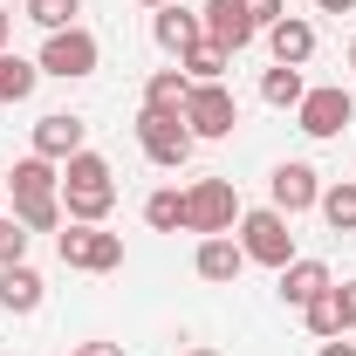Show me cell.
Masks as SVG:
<instances>
[{
  "instance_id": "obj_1",
  "label": "cell",
  "mask_w": 356,
  "mask_h": 356,
  "mask_svg": "<svg viewBox=\"0 0 356 356\" xmlns=\"http://www.w3.org/2000/svg\"><path fill=\"white\" fill-rule=\"evenodd\" d=\"M110 206H117V172H110V158L76 151V158L62 165V213L83 220V226H103Z\"/></svg>"
},
{
  "instance_id": "obj_2",
  "label": "cell",
  "mask_w": 356,
  "mask_h": 356,
  "mask_svg": "<svg viewBox=\"0 0 356 356\" xmlns=\"http://www.w3.org/2000/svg\"><path fill=\"white\" fill-rule=\"evenodd\" d=\"M55 254H62V267H76V274H117V267H124V233H110V226H83V220H62Z\"/></svg>"
},
{
  "instance_id": "obj_3",
  "label": "cell",
  "mask_w": 356,
  "mask_h": 356,
  "mask_svg": "<svg viewBox=\"0 0 356 356\" xmlns=\"http://www.w3.org/2000/svg\"><path fill=\"white\" fill-rule=\"evenodd\" d=\"M96 62H103V42H96L89 28H55L42 42V55H35V69H42V76H62V83L96 76Z\"/></svg>"
},
{
  "instance_id": "obj_4",
  "label": "cell",
  "mask_w": 356,
  "mask_h": 356,
  "mask_svg": "<svg viewBox=\"0 0 356 356\" xmlns=\"http://www.w3.org/2000/svg\"><path fill=\"white\" fill-rule=\"evenodd\" d=\"M240 254L261 267H288L295 261V233H288V213H274V206H254V213H240Z\"/></svg>"
},
{
  "instance_id": "obj_5",
  "label": "cell",
  "mask_w": 356,
  "mask_h": 356,
  "mask_svg": "<svg viewBox=\"0 0 356 356\" xmlns=\"http://www.w3.org/2000/svg\"><path fill=\"white\" fill-rule=\"evenodd\" d=\"M192 144H199V137L185 131V117H165V110H137V151H144L158 172H178V165L192 158Z\"/></svg>"
},
{
  "instance_id": "obj_6",
  "label": "cell",
  "mask_w": 356,
  "mask_h": 356,
  "mask_svg": "<svg viewBox=\"0 0 356 356\" xmlns=\"http://www.w3.org/2000/svg\"><path fill=\"white\" fill-rule=\"evenodd\" d=\"M240 226V192L233 178H199L185 192V233H233Z\"/></svg>"
},
{
  "instance_id": "obj_7",
  "label": "cell",
  "mask_w": 356,
  "mask_h": 356,
  "mask_svg": "<svg viewBox=\"0 0 356 356\" xmlns=\"http://www.w3.org/2000/svg\"><path fill=\"white\" fill-rule=\"evenodd\" d=\"M233 124H240L233 89L226 83H192V96H185V131L199 137V144H220V137H233Z\"/></svg>"
},
{
  "instance_id": "obj_8",
  "label": "cell",
  "mask_w": 356,
  "mask_h": 356,
  "mask_svg": "<svg viewBox=\"0 0 356 356\" xmlns=\"http://www.w3.org/2000/svg\"><path fill=\"white\" fill-rule=\"evenodd\" d=\"M350 117H356V96L343 83H322V89H309V96L295 103V124H302V137H315V144L343 137V131H350Z\"/></svg>"
},
{
  "instance_id": "obj_9",
  "label": "cell",
  "mask_w": 356,
  "mask_h": 356,
  "mask_svg": "<svg viewBox=\"0 0 356 356\" xmlns=\"http://www.w3.org/2000/svg\"><path fill=\"white\" fill-rule=\"evenodd\" d=\"M199 21H206V42H220L226 55H240V48L261 35V21L247 14V0H206V7H199Z\"/></svg>"
},
{
  "instance_id": "obj_10",
  "label": "cell",
  "mask_w": 356,
  "mask_h": 356,
  "mask_svg": "<svg viewBox=\"0 0 356 356\" xmlns=\"http://www.w3.org/2000/svg\"><path fill=\"white\" fill-rule=\"evenodd\" d=\"M267 192H274V213H309L315 199H322V178H315V165H302V158H288V165H274V178H267Z\"/></svg>"
},
{
  "instance_id": "obj_11",
  "label": "cell",
  "mask_w": 356,
  "mask_h": 356,
  "mask_svg": "<svg viewBox=\"0 0 356 356\" xmlns=\"http://www.w3.org/2000/svg\"><path fill=\"white\" fill-rule=\"evenodd\" d=\"M83 137H89L83 117H69V110H48L42 124H35V158H48V165H69L76 151H89Z\"/></svg>"
},
{
  "instance_id": "obj_12",
  "label": "cell",
  "mask_w": 356,
  "mask_h": 356,
  "mask_svg": "<svg viewBox=\"0 0 356 356\" xmlns=\"http://www.w3.org/2000/svg\"><path fill=\"white\" fill-rule=\"evenodd\" d=\"M151 42H158V48H165V55L178 62L185 48H199V42H206V21H199V14H185V7L172 0V7H158V14H151Z\"/></svg>"
},
{
  "instance_id": "obj_13",
  "label": "cell",
  "mask_w": 356,
  "mask_h": 356,
  "mask_svg": "<svg viewBox=\"0 0 356 356\" xmlns=\"http://www.w3.org/2000/svg\"><path fill=\"white\" fill-rule=\"evenodd\" d=\"M7 192H14V206H35V199H62V165H48V158H21L14 178H7Z\"/></svg>"
},
{
  "instance_id": "obj_14",
  "label": "cell",
  "mask_w": 356,
  "mask_h": 356,
  "mask_svg": "<svg viewBox=\"0 0 356 356\" xmlns=\"http://www.w3.org/2000/svg\"><path fill=\"white\" fill-rule=\"evenodd\" d=\"M192 267H199V281H240V267H247V254H240V240L233 233H206L199 240V254H192Z\"/></svg>"
},
{
  "instance_id": "obj_15",
  "label": "cell",
  "mask_w": 356,
  "mask_h": 356,
  "mask_svg": "<svg viewBox=\"0 0 356 356\" xmlns=\"http://www.w3.org/2000/svg\"><path fill=\"white\" fill-rule=\"evenodd\" d=\"M329 288H336L329 261H288L281 267V302H288V309H309L315 295H329Z\"/></svg>"
},
{
  "instance_id": "obj_16",
  "label": "cell",
  "mask_w": 356,
  "mask_h": 356,
  "mask_svg": "<svg viewBox=\"0 0 356 356\" xmlns=\"http://www.w3.org/2000/svg\"><path fill=\"white\" fill-rule=\"evenodd\" d=\"M42 295H48V281L28 261L0 267V309H7V315H35V309H42Z\"/></svg>"
},
{
  "instance_id": "obj_17",
  "label": "cell",
  "mask_w": 356,
  "mask_h": 356,
  "mask_svg": "<svg viewBox=\"0 0 356 356\" xmlns=\"http://www.w3.org/2000/svg\"><path fill=\"white\" fill-rule=\"evenodd\" d=\"M267 48H274V62H288V69H302L315 55V21H302V14H288V21H274L267 28Z\"/></svg>"
},
{
  "instance_id": "obj_18",
  "label": "cell",
  "mask_w": 356,
  "mask_h": 356,
  "mask_svg": "<svg viewBox=\"0 0 356 356\" xmlns=\"http://www.w3.org/2000/svg\"><path fill=\"white\" fill-rule=\"evenodd\" d=\"M185 96H192V76L185 69H158L144 83V110H165V117H185Z\"/></svg>"
},
{
  "instance_id": "obj_19",
  "label": "cell",
  "mask_w": 356,
  "mask_h": 356,
  "mask_svg": "<svg viewBox=\"0 0 356 356\" xmlns=\"http://www.w3.org/2000/svg\"><path fill=\"white\" fill-rule=\"evenodd\" d=\"M42 83V69L28 62V55H14V48H0V103H28Z\"/></svg>"
},
{
  "instance_id": "obj_20",
  "label": "cell",
  "mask_w": 356,
  "mask_h": 356,
  "mask_svg": "<svg viewBox=\"0 0 356 356\" xmlns=\"http://www.w3.org/2000/svg\"><path fill=\"white\" fill-rule=\"evenodd\" d=\"M178 69H185L192 83H226V69H233V55H226L220 42H199V48H185V55H178Z\"/></svg>"
},
{
  "instance_id": "obj_21",
  "label": "cell",
  "mask_w": 356,
  "mask_h": 356,
  "mask_svg": "<svg viewBox=\"0 0 356 356\" xmlns=\"http://www.w3.org/2000/svg\"><path fill=\"white\" fill-rule=\"evenodd\" d=\"M309 96V83H302V69H288V62H274L261 76V103H274V110H295Z\"/></svg>"
},
{
  "instance_id": "obj_22",
  "label": "cell",
  "mask_w": 356,
  "mask_h": 356,
  "mask_svg": "<svg viewBox=\"0 0 356 356\" xmlns=\"http://www.w3.org/2000/svg\"><path fill=\"white\" fill-rule=\"evenodd\" d=\"M315 213L336 226V233H356V178H343V185H329L322 199H315Z\"/></svg>"
},
{
  "instance_id": "obj_23",
  "label": "cell",
  "mask_w": 356,
  "mask_h": 356,
  "mask_svg": "<svg viewBox=\"0 0 356 356\" xmlns=\"http://www.w3.org/2000/svg\"><path fill=\"white\" fill-rule=\"evenodd\" d=\"M21 14L42 28V35H55V28H76V14H83V0H21Z\"/></svg>"
},
{
  "instance_id": "obj_24",
  "label": "cell",
  "mask_w": 356,
  "mask_h": 356,
  "mask_svg": "<svg viewBox=\"0 0 356 356\" xmlns=\"http://www.w3.org/2000/svg\"><path fill=\"white\" fill-rule=\"evenodd\" d=\"M144 220H151V233H178V226H185V192H172V185L151 192V199H144Z\"/></svg>"
},
{
  "instance_id": "obj_25",
  "label": "cell",
  "mask_w": 356,
  "mask_h": 356,
  "mask_svg": "<svg viewBox=\"0 0 356 356\" xmlns=\"http://www.w3.org/2000/svg\"><path fill=\"white\" fill-rule=\"evenodd\" d=\"M302 322H309V336H322V343H329V336H343V315H336V288H329V295H315L309 309H302Z\"/></svg>"
},
{
  "instance_id": "obj_26",
  "label": "cell",
  "mask_w": 356,
  "mask_h": 356,
  "mask_svg": "<svg viewBox=\"0 0 356 356\" xmlns=\"http://www.w3.org/2000/svg\"><path fill=\"white\" fill-rule=\"evenodd\" d=\"M28 261V226L14 220V213H0V267Z\"/></svg>"
},
{
  "instance_id": "obj_27",
  "label": "cell",
  "mask_w": 356,
  "mask_h": 356,
  "mask_svg": "<svg viewBox=\"0 0 356 356\" xmlns=\"http://www.w3.org/2000/svg\"><path fill=\"white\" fill-rule=\"evenodd\" d=\"M247 14L261 21V35H267L274 21H288V0H247Z\"/></svg>"
},
{
  "instance_id": "obj_28",
  "label": "cell",
  "mask_w": 356,
  "mask_h": 356,
  "mask_svg": "<svg viewBox=\"0 0 356 356\" xmlns=\"http://www.w3.org/2000/svg\"><path fill=\"white\" fill-rule=\"evenodd\" d=\"M336 315H343V336H350V329H356V281L336 288Z\"/></svg>"
},
{
  "instance_id": "obj_29",
  "label": "cell",
  "mask_w": 356,
  "mask_h": 356,
  "mask_svg": "<svg viewBox=\"0 0 356 356\" xmlns=\"http://www.w3.org/2000/svg\"><path fill=\"white\" fill-rule=\"evenodd\" d=\"M76 356H124V343H76Z\"/></svg>"
},
{
  "instance_id": "obj_30",
  "label": "cell",
  "mask_w": 356,
  "mask_h": 356,
  "mask_svg": "<svg viewBox=\"0 0 356 356\" xmlns=\"http://www.w3.org/2000/svg\"><path fill=\"white\" fill-rule=\"evenodd\" d=\"M315 356H356V343H343V336H329V343H322Z\"/></svg>"
},
{
  "instance_id": "obj_31",
  "label": "cell",
  "mask_w": 356,
  "mask_h": 356,
  "mask_svg": "<svg viewBox=\"0 0 356 356\" xmlns=\"http://www.w3.org/2000/svg\"><path fill=\"white\" fill-rule=\"evenodd\" d=\"M356 0H315V14H350Z\"/></svg>"
},
{
  "instance_id": "obj_32",
  "label": "cell",
  "mask_w": 356,
  "mask_h": 356,
  "mask_svg": "<svg viewBox=\"0 0 356 356\" xmlns=\"http://www.w3.org/2000/svg\"><path fill=\"white\" fill-rule=\"evenodd\" d=\"M14 42V14H7V7H0V48Z\"/></svg>"
},
{
  "instance_id": "obj_33",
  "label": "cell",
  "mask_w": 356,
  "mask_h": 356,
  "mask_svg": "<svg viewBox=\"0 0 356 356\" xmlns=\"http://www.w3.org/2000/svg\"><path fill=\"white\" fill-rule=\"evenodd\" d=\"M137 7H151V14H158V7H172V0H137Z\"/></svg>"
},
{
  "instance_id": "obj_34",
  "label": "cell",
  "mask_w": 356,
  "mask_h": 356,
  "mask_svg": "<svg viewBox=\"0 0 356 356\" xmlns=\"http://www.w3.org/2000/svg\"><path fill=\"white\" fill-rule=\"evenodd\" d=\"M185 356H220V350H185Z\"/></svg>"
},
{
  "instance_id": "obj_35",
  "label": "cell",
  "mask_w": 356,
  "mask_h": 356,
  "mask_svg": "<svg viewBox=\"0 0 356 356\" xmlns=\"http://www.w3.org/2000/svg\"><path fill=\"white\" fill-rule=\"evenodd\" d=\"M350 69H356V42H350Z\"/></svg>"
}]
</instances>
